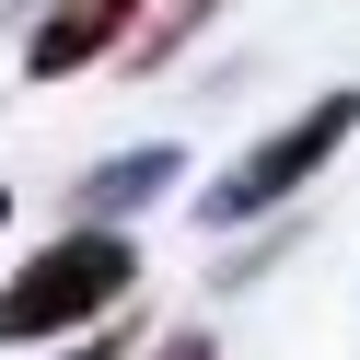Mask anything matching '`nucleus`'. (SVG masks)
<instances>
[{
  "label": "nucleus",
  "mask_w": 360,
  "mask_h": 360,
  "mask_svg": "<svg viewBox=\"0 0 360 360\" xmlns=\"http://www.w3.org/2000/svg\"><path fill=\"white\" fill-rule=\"evenodd\" d=\"M163 360H210V337H174V349H163Z\"/></svg>",
  "instance_id": "7"
},
{
  "label": "nucleus",
  "mask_w": 360,
  "mask_h": 360,
  "mask_svg": "<svg viewBox=\"0 0 360 360\" xmlns=\"http://www.w3.org/2000/svg\"><path fill=\"white\" fill-rule=\"evenodd\" d=\"M349 140H360V94H314L290 128H267L256 151H233V163L198 186V221H210V233H233V221H267L290 186H314V174H326Z\"/></svg>",
  "instance_id": "2"
},
{
  "label": "nucleus",
  "mask_w": 360,
  "mask_h": 360,
  "mask_svg": "<svg viewBox=\"0 0 360 360\" xmlns=\"http://www.w3.org/2000/svg\"><path fill=\"white\" fill-rule=\"evenodd\" d=\"M58 360H128V337H82V349H58Z\"/></svg>",
  "instance_id": "6"
},
{
  "label": "nucleus",
  "mask_w": 360,
  "mask_h": 360,
  "mask_svg": "<svg viewBox=\"0 0 360 360\" xmlns=\"http://www.w3.org/2000/svg\"><path fill=\"white\" fill-rule=\"evenodd\" d=\"M128 290H140V244H128L117 221H82V233L35 244V256L0 279V349L70 337V326H94V314H117Z\"/></svg>",
  "instance_id": "1"
},
{
  "label": "nucleus",
  "mask_w": 360,
  "mask_h": 360,
  "mask_svg": "<svg viewBox=\"0 0 360 360\" xmlns=\"http://www.w3.org/2000/svg\"><path fill=\"white\" fill-rule=\"evenodd\" d=\"M128 24H151V0H47L35 35H24V70L35 82H70V70H94V58H117Z\"/></svg>",
  "instance_id": "3"
},
{
  "label": "nucleus",
  "mask_w": 360,
  "mask_h": 360,
  "mask_svg": "<svg viewBox=\"0 0 360 360\" xmlns=\"http://www.w3.org/2000/svg\"><path fill=\"white\" fill-rule=\"evenodd\" d=\"M210 12H221V0H163V12H151V24H140V35H128V70H163V58H174V47H186V35H198V24H210Z\"/></svg>",
  "instance_id": "5"
},
{
  "label": "nucleus",
  "mask_w": 360,
  "mask_h": 360,
  "mask_svg": "<svg viewBox=\"0 0 360 360\" xmlns=\"http://www.w3.org/2000/svg\"><path fill=\"white\" fill-rule=\"evenodd\" d=\"M174 174H186V163H174L163 140H151V151H128V163H94V174H82V221H117V210H151V198H174Z\"/></svg>",
  "instance_id": "4"
},
{
  "label": "nucleus",
  "mask_w": 360,
  "mask_h": 360,
  "mask_svg": "<svg viewBox=\"0 0 360 360\" xmlns=\"http://www.w3.org/2000/svg\"><path fill=\"white\" fill-rule=\"evenodd\" d=\"M0 221H12V198H0Z\"/></svg>",
  "instance_id": "8"
}]
</instances>
